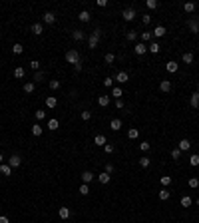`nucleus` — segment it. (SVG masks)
Masks as SVG:
<instances>
[{"mask_svg":"<svg viewBox=\"0 0 199 223\" xmlns=\"http://www.w3.org/2000/svg\"><path fill=\"white\" fill-rule=\"evenodd\" d=\"M106 173H113V165H112V163L106 165Z\"/></svg>","mask_w":199,"mask_h":223,"instance_id":"57","label":"nucleus"},{"mask_svg":"<svg viewBox=\"0 0 199 223\" xmlns=\"http://www.w3.org/2000/svg\"><path fill=\"white\" fill-rule=\"evenodd\" d=\"M94 177H96V175H94L92 172H84V173H82V183H90V181H94Z\"/></svg>","mask_w":199,"mask_h":223,"instance_id":"16","label":"nucleus"},{"mask_svg":"<svg viewBox=\"0 0 199 223\" xmlns=\"http://www.w3.org/2000/svg\"><path fill=\"white\" fill-rule=\"evenodd\" d=\"M113 80H116V82H120V84H126V82H130V74H127V72H117Z\"/></svg>","mask_w":199,"mask_h":223,"instance_id":"5","label":"nucleus"},{"mask_svg":"<svg viewBox=\"0 0 199 223\" xmlns=\"http://www.w3.org/2000/svg\"><path fill=\"white\" fill-rule=\"evenodd\" d=\"M149 148H151V144H148V141H141V144H139V149L141 151H149Z\"/></svg>","mask_w":199,"mask_h":223,"instance_id":"50","label":"nucleus"},{"mask_svg":"<svg viewBox=\"0 0 199 223\" xmlns=\"http://www.w3.org/2000/svg\"><path fill=\"white\" fill-rule=\"evenodd\" d=\"M44 118H46L44 110H36V120H44Z\"/></svg>","mask_w":199,"mask_h":223,"instance_id":"52","label":"nucleus"},{"mask_svg":"<svg viewBox=\"0 0 199 223\" xmlns=\"http://www.w3.org/2000/svg\"><path fill=\"white\" fill-rule=\"evenodd\" d=\"M42 20H44L46 24H54V22H56V14H54V12H46Z\"/></svg>","mask_w":199,"mask_h":223,"instance_id":"15","label":"nucleus"},{"mask_svg":"<svg viewBox=\"0 0 199 223\" xmlns=\"http://www.w3.org/2000/svg\"><path fill=\"white\" fill-rule=\"evenodd\" d=\"M141 22H144V24H145V26H148V24H149V22H151V16H149V14H145V16H144V18H141Z\"/></svg>","mask_w":199,"mask_h":223,"instance_id":"56","label":"nucleus"},{"mask_svg":"<svg viewBox=\"0 0 199 223\" xmlns=\"http://www.w3.org/2000/svg\"><path fill=\"white\" fill-rule=\"evenodd\" d=\"M20 155H16V154H14V155H10V159H8V165H10V167L14 169V167H20Z\"/></svg>","mask_w":199,"mask_h":223,"instance_id":"6","label":"nucleus"},{"mask_svg":"<svg viewBox=\"0 0 199 223\" xmlns=\"http://www.w3.org/2000/svg\"><path fill=\"white\" fill-rule=\"evenodd\" d=\"M48 86H50L52 92H56V90H60V86H62V84H60V80H50Z\"/></svg>","mask_w":199,"mask_h":223,"instance_id":"34","label":"nucleus"},{"mask_svg":"<svg viewBox=\"0 0 199 223\" xmlns=\"http://www.w3.org/2000/svg\"><path fill=\"white\" fill-rule=\"evenodd\" d=\"M149 52H151V54H157V52H159V44H157V42H151V44H149V48H148Z\"/></svg>","mask_w":199,"mask_h":223,"instance_id":"39","label":"nucleus"},{"mask_svg":"<svg viewBox=\"0 0 199 223\" xmlns=\"http://www.w3.org/2000/svg\"><path fill=\"white\" fill-rule=\"evenodd\" d=\"M2 163H4V155L0 154V165H2Z\"/></svg>","mask_w":199,"mask_h":223,"instance_id":"61","label":"nucleus"},{"mask_svg":"<svg viewBox=\"0 0 199 223\" xmlns=\"http://www.w3.org/2000/svg\"><path fill=\"white\" fill-rule=\"evenodd\" d=\"M189 165H193V167H197V165H199V154L189 155Z\"/></svg>","mask_w":199,"mask_h":223,"instance_id":"35","label":"nucleus"},{"mask_svg":"<svg viewBox=\"0 0 199 223\" xmlns=\"http://www.w3.org/2000/svg\"><path fill=\"white\" fill-rule=\"evenodd\" d=\"M151 38H153V32H141V42H144V44L151 42Z\"/></svg>","mask_w":199,"mask_h":223,"instance_id":"33","label":"nucleus"},{"mask_svg":"<svg viewBox=\"0 0 199 223\" xmlns=\"http://www.w3.org/2000/svg\"><path fill=\"white\" fill-rule=\"evenodd\" d=\"M96 6H98V8H106V6H108V0H98Z\"/></svg>","mask_w":199,"mask_h":223,"instance_id":"55","label":"nucleus"},{"mask_svg":"<svg viewBox=\"0 0 199 223\" xmlns=\"http://www.w3.org/2000/svg\"><path fill=\"white\" fill-rule=\"evenodd\" d=\"M126 38H127V40H130V42H134L135 38H137V34H135L134 30H131V32H127V34H126Z\"/></svg>","mask_w":199,"mask_h":223,"instance_id":"53","label":"nucleus"},{"mask_svg":"<svg viewBox=\"0 0 199 223\" xmlns=\"http://www.w3.org/2000/svg\"><path fill=\"white\" fill-rule=\"evenodd\" d=\"M0 173H2L4 177H8V175H12V167H10V165L6 163V161H4V163L0 165Z\"/></svg>","mask_w":199,"mask_h":223,"instance_id":"10","label":"nucleus"},{"mask_svg":"<svg viewBox=\"0 0 199 223\" xmlns=\"http://www.w3.org/2000/svg\"><path fill=\"white\" fill-rule=\"evenodd\" d=\"M66 62L76 66V64L80 62V52L78 50H68V52H66Z\"/></svg>","mask_w":199,"mask_h":223,"instance_id":"2","label":"nucleus"},{"mask_svg":"<svg viewBox=\"0 0 199 223\" xmlns=\"http://www.w3.org/2000/svg\"><path fill=\"white\" fill-rule=\"evenodd\" d=\"M78 18H80L82 22H90V18H92V14H90L88 10H82V12L78 14Z\"/></svg>","mask_w":199,"mask_h":223,"instance_id":"29","label":"nucleus"},{"mask_svg":"<svg viewBox=\"0 0 199 223\" xmlns=\"http://www.w3.org/2000/svg\"><path fill=\"white\" fill-rule=\"evenodd\" d=\"M94 144H96V145H102V148H104V145H106V144H108V140H106V136H104V134H98L96 137H94Z\"/></svg>","mask_w":199,"mask_h":223,"instance_id":"14","label":"nucleus"},{"mask_svg":"<svg viewBox=\"0 0 199 223\" xmlns=\"http://www.w3.org/2000/svg\"><path fill=\"white\" fill-rule=\"evenodd\" d=\"M34 88H36L34 82H26V84H24V92H26V94H32V92H34Z\"/></svg>","mask_w":199,"mask_h":223,"instance_id":"36","label":"nucleus"},{"mask_svg":"<svg viewBox=\"0 0 199 223\" xmlns=\"http://www.w3.org/2000/svg\"><path fill=\"white\" fill-rule=\"evenodd\" d=\"M46 106H48L50 110H54V108L58 106V100H56L54 96H48V98H46Z\"/></svg>","mask_w":199,"mask_h":223,"instance_id":"18","label":"nucleus"},{"mask_svg":"<svg viewBox=\"0 0 199 223\" xmlns=\"http://www.w3.org/2000/svg\"><path fill=\"white\" fill-rule=\"evenodd\" d=\"M159 90H161L163 94L171 92V82H169V80H161V84H159Z\"/></svg>","mask_w":199,"mask_h":223,"instance_id":"12","label":"nucleus"},{"mask_svg":"<svg viewBox=\"0 0 199 223\" xmlns=\"http://www.w3.org/2000/svg\"><path fill=\"white\" fill-rule=\"evenodd\" d=\"M187 26H189V30H191V32H195V34L199 32V22H197V20H193V18L187 22Z\"/></svg>","mask_w":199,"mask_h":223,"instance_id":"25","label":"nucleus"},{"mask_svg":"<svg viewBox=\"0 0 199 223\" xmlns=\"http://www.w3.org/2000/svg\"><path fill=\"white\" fill-rule=\"evenodd\" d=\"M181 60H183V64H193V60H195V56H193L191 52H185Z\"/></svg>","mask_w":199,"mask_h":223,"instance_id":"27","label":"nucleus"},{"mask_svg":"<svg viewBox=\"0 0 199 223\" xmlns=\"http://www.w3.org/2000/svg\"><path fill=\"white\" fill-rule=\"evenodd\" d=\"M100 183H104V185H106V183H110V179H112V175L110 173H106V172H104V173H100Z\"/></svg>","mask_w":199,"mask_h":223,"instance_id":"30","label":"nucleus"},{"mask_svg":"<svg viewBox=\"0 0 199 223\" xmlns=\"http://www.w3.org/2000/svg\"><path fill=\"white\" fill-rule=\"evenodd\" d=\"M0 223H10V219L6 215H0Z\"/></svg>","mask_w":199,"mask_h":223,"instance_id":"60","label":"nucleus"},{"mask_svg":"<svg viewBox=\"0 0 199 223\" xmlns=\"http://www.w3.org/2000/svg\"><path fill=\"white\" fill-rule=\"evenodd\" d=\"M80 193H82V195H88L90 193V187H88V183H82V185H80V189H78Z\"/></svg>","mask_w":199,"mask_h":223,"instance_id":"44","label":"nucleus"},{"mask_svg":"<svg viewBox=\"0 0 199 223\" xmlns=\"http://www.w3.org/2000/svg\"><path fill=\"white\" fill-rule=\"evenodd\" d=\"M104 149H106V154H113V149H116V148H113L112 144H106V145H104Z\"/></svg>","mask_w":199,"mask_h":223,"instance_id":"54","label":"nucleus"},{"mask_svg":"<svg viewBox=\"0 0 199 223\" xmlns=\"http://www.w3.org/2000/svg\"><path fill=\"white\" fill-rule=\"evenodd\" d=\"M110 127H112L113 132H120L122 130V120H120V118H113V120L110 122Z\"/></svg>","mask_w":199,"mask_h":223,"instance_id":"13","label":"nucleus"},{"mask_svg":"<svg viewBox=\"0 0 199 223\" xmlns=\"http://www.w3.org/2000/svg\"><path fill=\"white\" fill-rule=\"evenodd\" d=\"M26 76V70L22 68V66H18V68H14V78H18V80H22Z\"/></svg>","mask_w":199,"mask_h":223,"instance_id":"17","label":"nucleus"},{"mask_svg":"<svg viewBox=\"0 0 199 223\" xmlns=\"http://www.w3.org/2000/svg\"><path fill=\"white\" fill-rule=\"evenodd\" d=\"M116 108H117V110H122V108H124V102H122V100H116Z\"/></svg>","mask_w":199,"mask_h":223,"instance_id":"59","label":"nucleus"},{"mask_svg":"<svg viewBox=\"0 0 199 223\" xmlns=\"http://www.w3.org/2000/svg\"><path fill=\"white\" fill-rule=\"evenodd\" d=\"M139 165H141V167H149V158H148V155L139 158Z\"/></svg>","mask_w":199,"mask_h":223,"instance_id":"43","label":"nucleus"},{"mask_svg":"<svg viewBox=\"0 0 199 223\" xmlns=\"http://www.w3.org/2000/svg\"><path fill=\"white\" fill-rule=\"evenodd\" d=\"M159 183H161V187L171 185V177H169V175H161V177H159Z\"/></svg>","mask_w":199,"mask_h":223,"instance_id":"32","label":"nucleus"},{"mask_svg":"<svg viewBox=\"0 0 199 223\" xmlns=\"http://www.w3.org/2000/svg\"><path fill=\"white\" fill-rule=\"evenodd\" d=\"M189 104H191V108H199V92H193L191 94V98H189Z\"/></svg>","mask_w":199,"mask_h":223,"instance_id":"11","label":"nucleus"},{"mask_svg":"<svg viewBox=\"0 0 199 223\" xmlns=\"http://www.w3.org/2000/svg\"><path fill=\"white\" fill-rule=\"evenodd\" d=\"M98 104H100V108H108V106H110V96L100 94V96H98Z\"/></svg>","mask_w":199,"mask_h":223,"instance_id":"8","label":"nucleus"},{"mask_svg":"<svg viewBox=\"0 0 199 223\" xmlns=\"http://www.w3.org/2000/svg\"><path fill=\"white\" fill-rule=\"evenodd\" d=\"M30 132H32V136H36V137H38V136H42V132H44V130H42V126L36 122V124L32 126V130H30Z\"/></svg>","mask_w":199,"mask_h":223,"instance_id":"26","label":"nucleus"},{"mask_svg":"<svg viewBox=\"0 0 199 223\" xmlns=\"http://www.w3.org/2000/svg\"><path fill=\"white\" fill-rule=\"evenodd\" d=\"M183 10L185 12H195V2H187L185 6H183Z\"/></svg>","mask_w":199,"mask_h":223,"instance_id":"42","label":"nucleus"},{"mask_svg":"<svg viewBox=\"0 0 199 223\" xmlns=\"http://www.w3.org/2000/svg\"><path fill=\"white\" fill-rule=\"evenodd\" d=\"M112 96L116 98V100H120L122 96H124V90H122L120 86H113V88H112Z\"/></svg>","mask_w":199,"mask_h":223,"instance_id":"20","label":"nucleus"},{"mask_svg":"<svg viewBox=\"0 0 199 223\" xmlns=\"http://www.w3.org/2000/svg\"><path fill=\"white\" fill-rule=\"evenodd\" d=\"M104 86L106 88H113V78H104Z\"/></svg>","mask_w":199,"mask_h":223,"instance_id":"49","label":"nucleus"},{"mask_svg":"<svg viewBox=\"0 0 199 223\" xmlns=\"http://www.w3.org/2000/svg\"><path fill=\"white\" fill-rule=\"evenodd\" d=\"M72 38H74L76 42H82L84 38H86V34H84L82 30H74V32H72Z\"/></svg>","mask_w":199,"mask_h":223,"instance_id":"24","label":"nucleus"},{"mask_svg":"<svg viewBox=\"0 0 199 223\" xmlns=\"http://www.w3.org/2000/svg\"><path fill=\"white\" fill-rule=\"evenodd\" d=\"M191 203H193V199L185 195V197H181V207H191Z\"/></svg>","mask_w":199,"mask_h":223,"instance_id":"37","label":"nucleus"},{"mask_svg":"<svg viewBox=\"0 0 199 223\" xmlns=\"http://www.w3.org/2000/svg\"><path fill=\"white\" fill-rule=\"evenodd\" d=\"M12 52H14V54H22L24 48H22V44H14V46H12Z\"/></svg>","mask_w":199,"mask_h":223,"instance_id":"48","label":"nucleus"},{"mask_svg":"<svg viewBox=\"0 0 199 223\" xmlns=\"http://www.w3.org/2000/svg\"><path fill=\"white\" fill-rule=\"evenodd\" d=\"M189 148H191V141H189V140H185V137L179 140V149H181V151H187Z\"/></svg>","mask_w":199,"mask_h":223,"instance_id":"19","label":"nucleus"},{"mask_svg":"<svg viewBox=\"0 0 199 223\" xmlns=\"http://www.w3.org/2000/svg\"><path fill=\"white\" fill-rule=\"evenodd\" d=\"M165 70H167L169 74H175V72L179 70V64L175 62V60H171V62H167V64H165Z\"/></svg>","mask_w":199,"mask_h":223,"instance_id":"7","label":"nucleus"},{"mask_svg":"<svg viewBox=\"0 0 199 223\" xmlns=\"http://www.w3.org/2000/svg\"><path fill=\"white\" fill-rule=\"evenodd\" d=\"M134 52L137 56H144L145 52H148V44H144V42H137V44L134 46Z\"/></svg>","mask_w":199,"mask_h":223,"instance_id":"4","label":"nucleus"},{"mask_svg":"<svg viewBox=\"0 0 199 223\" xmlns=\"http://www.w3.org/2000/svg\"><path fill=\"white\" fill-rule=\"evenodd\" d=\"M169 195H171V191H167L165 187H161V191L157 193V197L161 199V201H167V199H169Z\"/></svg>","mask_w":199,"mask_h":223,"instance_id":"23","label":"nucleus"},{"mask_svg":"<svg viewBox=\"0 0 199 223\" xmlns=\"http://www.w3.org/2000/svg\"><path fill=\"white\" fill-rule=\"evenodd\" d=\"M145 6H148L149 10H155V8H157L159 4H157V0H148V2H145Z\"/></svg>","mask_w":199,"mask_h":223,"instance_id":"41","label":"nucleus"},{"mask_svg":"<svg viewBox=\"0 0 199 223\" xmlns=\"http://www.w3.org/2000/svg\"><path fill=\"white\" fill-rule=\"evenodd\" d=\"M187 183H189V187H193V189H197V187H199V179H197V177H191Z\"/></svg>","mask_w":199,"mask_h":223,"instance_id":"47","label":"nucleus"},{"mask_svg":"<svg viewBox=\"0 0 199 223\" xmlns=\"http://www.w3.org/2000/svg\"><path fill=\"white\" fill-rule=\"evenodd\" d=\"M171 158L179 161V158H181V149H179V148H175V149H171Z\"/></svg>","mask_w":199,"mask_h":223,"instance_id":"46","label":"nucleus"},{"mask_svg":"<svg viewBox=\"0 0 199 223\" xmlns=\"http://www.w3.org/2000/svg\"><path fill=\"white\" fill-rule=\"evenodd\" d=\"M165 32H167V30H165V26H157L153 30V36L155 38H161V36H165Z\"/></svg>","mask_w":199,"mask_h":223,"instance_id":"31","label":"nucleus"},{"mask_svg":"<svg viewBox=\"0 0 199 223\" xmlns=\"http://www.w3.org/2000/svg\"><path fill=\"white\" fill-rule=\"evenodd\" d=\"M195 203H197V205H199V199H197V201H195Z\"/></svg>","mask_w":199,"mask_h":223,"instance_id":"62","label":"nucleus"},{"mask_svg":"<svg viewBox=\"0 0 199 223\" xmlns=\"http://www.w3.org/2000/svg\"><path fill=\"white\" fill-rule=\"evenodd\" d=\"M58 215H60V219H70L72 211H70V207H60V209H58Z\"/></svg>","mask_w":199,"mask_h":223,"instance_id":"9","label":"nucleus"},{"mask_svg":"<svg viewBox=\"0 0 199 223\" xmlns=\"http://www.w3.org/2000/svg\"><path fill=\"white\" fill-rule=\"evenodd\" d=\"M44 78H46V74L42 72V70H38V72H34V82H42Z\"/></svg>","mask_w":199,"mask_h":223,"instance_id":"38","label":"nucleus"},{"mask_svg":"<svg viewBox=\"0 0 199 223\" xmlns=\"http://www.w3.org/2000/svg\"><path fill=\"white\" fill-rule=\"evenodd\" d=\"M30 68L34 70V72H38V70H40V62H38V60H32V62H30Z\"/></svg>","mask_w":199,"mask_h":223,"instance_id":"51","label":"nucleus"},{"mask_svg":"<svg viewBox=\"0 0 199 223\" xmlns=\"http://www.w3.org/2000/svg\"><path fill=\"white\" fill-rule=\"evenodd\" d=\"M127 137H130V140H137V137H139V130H137V127H130V130H127Z\"/></svg>","mask_w":199,"mask_h":223,"instance_id":"21","label":"nucleus"},{"mask_svg":"<svg viewBox=\"0 0 199 223\" xmlns=\"http://www.w3.org/2000/svg\"><path fill=\"white\" fill-rule=\"evenodd\" d=\"M100 38H102V30H100V28H96V30L92 32V34H90V38H88V46L90 48H98V42H100Z\"/></svg>","mask_w":199,"mask_h":223,"instance_id":"1","label":"nucleus"},{"mask_svg":"<svg viewBox=\"0 0 199 223\" xmlns=\"http://www.w3.org/2000/svg\"><path fill=\"white\" fill-rule=\"evenodd\" d=\"M122 16H124V20H126V22H131V20H134V18L137 16V14H135V10H134V8H124Z\"/></svg>","mask_w":199,"mask_h":223,"instance_id":"3","label":"nucleus"},{"mask_svg":"<svg viewBox=\"0 0 199 223\" xmlns=\"http://www.w3.org/2000/svg\"><path fill=\"white\" fill-rule=\"evenodd\" d=\"M58 126H60V122L56 120V118H50V120H48V130L54 132V130H58Z\"/></svg>","mask_w":199,"mask_h":223,"instance_id":"28","label":"nucleus"},{"mask_svg":"<svg viewBox=\"0 0 199 223\" xmlns=\"http://www.w3.org/2000/svg\"><path fill=\"white\" fill-rule=\"evenodd\" d=\"M80 118H82V120H84V122H88V120H92V112H90V110H84L82 114H80Z\"/></svg>","mask_w":199,"mask_h":223,"instance_id":"40","label":"nucleus"},{"mask_svg":"<svg viewBox=\"0 0 199 223\" xmlns=\"http://www.w3.org/2000/svg\"><path fill=\"white\" fill-rule=\"evenodd\" d=\"M74 70H76V72H82V60H80V62L74 66Z\"/></svg>","mask_w":199,"mask_h":223,"instance_id":"58","label":"nucleus"},{"mask_svg":"<svg viewBox=\"0 0 199 223\" xmlns=\"http://www.w3.org/2000/svg\"><path fill=\"white\" fill-rule=\"evenodd\" d=\"M104 60H106V64H113V62H116V54H112V52H110V54H106V58H104Z\"/></svg>","mask_w":199,"mask_h":223,"instance_id":"45","label":"nucleus"},{"mask_svg":"<svg viewBox=\"0 0 199 223\" xmlns=\"http://www.w3.org/2000/svg\"><path fill=\"white\" fill-rule=\"evenodd\" d=\"M32 32H34L36 36H40L42 32H44V26H42L40 22H34V24H32Z\"/></svg>","mask_w":199,"mask_h":223,"instance_id":"22","label":"nucleus"}]
</instances>
